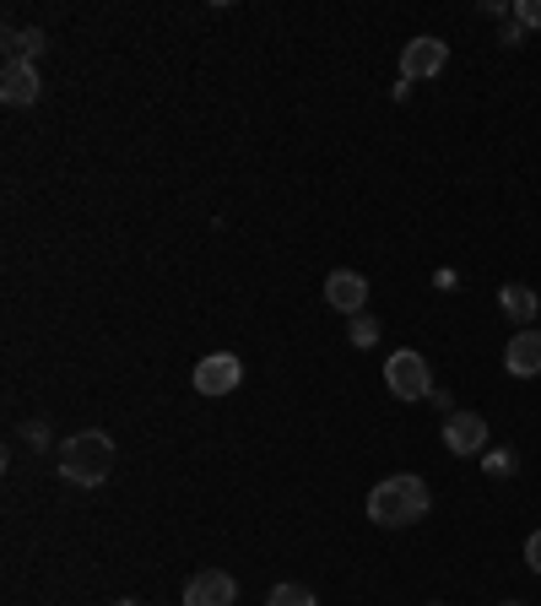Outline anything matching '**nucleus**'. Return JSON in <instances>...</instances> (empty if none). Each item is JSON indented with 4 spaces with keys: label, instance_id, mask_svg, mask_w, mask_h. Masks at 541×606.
I'll use <instances>...</instances> for the list:
<instances>
[{
    "label": "nucleus",
    "instance_id": "nucleus-14",
    "mask_svg": "<svg viewBox=\"0 0 541 606\" xmlns=\"http://www.w3.org/2000/svg\"><path fill=\"white\" fill-rule=\"evenodd\" d=\"M346 341H352V346H374V341H379V320H374V315H352Z\"/></svg>",
    "mask_w": 541,
    "mask_h": 606
},
{
    "label": "nucleus",
    "instance_id": "nucleus-15",
    "mask_svg": "<svg viewBox=\"0 0 541 606\" xmlns=\"http://www.w3.org/2000/svg\"><path fill=\"white\" fill-rule=\"evenodd\" d=\"M482 466H487V476H515L520 472V455H515V450H487Z\"/></svg>",
    "mask_w": 541,
    "mask_h": 606
},
{
    "label": "nucleus",
    "instance_id": "nucleus-13",
    "mask_svg": "<svg viewBox=\"0 0 541 606\" xmlns=\"http://www.w3.org/2000/svg\"><path fill=\"white\" fill-rule=\"evenodd\" d=\"M266 606H320V602H314L309 585H276V591L266 596Z\"/></svg>",
    "mask_w": 541,
    "mask_h": 606
},
{
    "label": "nucleus",
    "instance_id": "nucleus-19",
    "mask_svg": "<svg viewBox=\"0 0 541 606\" xmlns=\"http://www.w3.org/2000/svg\"><path fill=\"white\" fill-rule=\"evenodd\" d=\"M498 44H509V49H515V44H526V27H520V22L509 16V22H504V38H498Z\"/></svg>",
    "mask_w": 541,
    "mask_h": 606
},
{
    "label": "nucleus",
    "instance_id": "nucleus-17",
    "mask_svg": "<svg viewBox=\"0 0 541 606\" xmlns=\"http://www.w3.org/2000/svg\"><path fill=\"white\" fill-rule=\"evenodd\" d=\"M22 439H27L33 450H44V444H49V428H44V422H27V428H22Z\"/></svg>",
    "mask_w": 541,
    "mask_h": 606
},
{
    "label": "nucleus",
    "instance_id": "nucleus-7",
    "mask_svg": "<svg viewBox=\"0 0 541 606\" xmlns=\"http://www.w3.org/2000/svg\"><path fill=\"white\" fill-rule=\"evenodd\" d=\"M325 304L336 309V315H368V276L363 271H331L325 276Z\"/></svg>",
    "mask_w": 541,
    "mask_h": 606
},
{
    "label": "nucleus",
    "instance_id": "nucleus-3",
    "mask_svg": "<svg viewBox=\"0 0 541 606\" xmlns=\"http://www.w3.org/2000/svg\"><path fill=\"white\" fill-rule=\"evenodd\" d=\"M385 385L396 401H428L433 396V368L422 352H390L385 357Z\"/></svg>",
    "mask_w": 541,
    "mask_h": 606
},
{
    "label": "nucleus",
    "instance_id": "nucleus-20",
    "mask_svg": "<svg viewBox=\"0 0 541 606\" xmlns=\"http://www.w3.org/2000/svg\"><path fill=\"white\" fill-rule=\"evenodd\" d=\"M498 606H526V602H498Z\"/></svg>",
    "mask_w": 541,
    "mask_h": 606
},
{
    "label": "nucleus",
    "instance_id": "nucleus-21",
    "mask_svg": "<svg viewBox=\"0 0 541 606\" xmlns=\"http://www.w3.org/2000/svg\"><path fill=\"white\" fill-rule=\"evenodd\" d=\"M120 606H141V602H120Z\"/></svg>",
    "mask_w": 541,
    "mask_h": 606
},
{
    "label": "nucleus",
    "instance_id": "nucleus-9",
    "mask_svg": "<svg viewBox=\"0 0 541 606\" xmlns=\"http://www.w3.org/2000/svg\"><path fill=\"white\" fill-rule=\"evenodd\" d=\"M239 602V580L228 569H206L185 585V606H233Z\"/></svg>",
    "mask_w": 541,
    "mask_h": 606
},
{
    "label": "nucleus",
    "instance_id": "nucleus-16",
    "mask_svg": "<svg viewBox=\"0 0 541 606\" xmlns=\"http://www.w3.org/2000/svg\"><path fill=\"white\" fill-rule=\"evenodd\" d=\"M515 22L520 27H541V0H515Z\"/></svg>",
    "mask_w": 541,
    "mask_h": 606
},
{
    "label": "nucleus",
    "instance_id": "nucleus-10",
    "mask_svg": "<svg viewBox=\"0 0 541 606\" xmlns=\"http://www.w3.org/2000/svg\"><path fill=\"white\" fill-rule=\"evenodd\" d=\"M504 368H509L515 379H537L541 374V331L509 337V346H504Z\"/></svg>",
    "mask_w": 541,
    "mask_h": 606
},
{
    "label": "nucleus",
    "instance_id": "nucleus-1",
    "mask_svg": "<svg viewBox=\"0 0 541 606\" xmlns=\"http://www.w3.org/2000/svg\"><path fill=\"white\" fill-rule=\"evenodd\" d=\"M55 461H60V476H66V482H76V487H103V482L114 476L120 450H114V439H109L103 428H81V433L60 439Z\"/></svg>",
    "mask_w": 541,
    "mask_h": 606
},
{
    "label": "nucleus",
    "instance_id": "nucleus-8",
    "mask_svg": "<svg viewBox=\"0 0 541 606\" xmlns=\"http://www.w3.org/2000/svg\"><path fill=\"white\" fill-rule=\"evenodd\" d=\"M38 92H44V81H38V66H33V60H5V66H0V98H5L11 109L38 103Z\"/></svg>",
    "mask_w": 541,
    "mask_h": 606
},
{
    "label": "nucleus",
    "instance_id": "nucleus-6",
    "mask_svg": "<svg viewBox=\"0 0 541 606\" xmlns=\"http://www.w3.org/2000/svg\"><path fill=\"white\" fill-rule=\"evenodd\" d=\"M444 66H450V44L433 38V33L411 38L401 49V81H428V76H439Z\"/></svg>",
    "mask_w": 541,
    "mask_h": 606
},
{
    "label": "nucleus",
    "instance_id": "nucleus-5",
    "mask_svg": "<svg viewBox=\"0 0 541 606\" xmlns=\"http://www.w3.org/2000/svg\"><path fill=\"white\" fill-rule=\"evenodd\" d=\"M444 450L450 455H487V417L482 411H450L444 417Z\"/></svg>",
    "mask_w": 541,
    "mask_h": 606
},
{
    "label": "nucleus",
    "instance_id": "nucleus-22",
    "mask_svg": "<svg viewBox=\"0 0 541 606\" xmlns=\"http://www.w3.org/2000/svg\"><path fill=\"white\" fill-rule=\"evenodd\" d=\"M433 606H439V602H433Z\"/></svg>",
    "mask_w": 541,
    "mask_h": 606
},
{
    "label": "nucleus",
    "instance_id": "nucleus-4",
    "mask_svg": "<svg viewBox=\"0 0 541 606\" xmlns=\"http://www.w3.org/2000/svg\"><path fill=\"white\" fill-rule=\"evenodd\" d=\"M239 385H244L239 352H206L201 363H196V390L201 396H233Z\"/></svg>",
    "mask_w": 541,
    "mask_h": 606
},
{
    "label": "nucleus",
    "instance_id": "nucleus-2",
    "mask_svg": "<svg viewBox=\"0 0 541 606\" xmlns=\"http://www.w3.org/2000/svg\"><path fill=\"white\" fill-rule=\"evenodd\" d=\"M428 504H433L428 482H422V476H411V472H396V476H385V482L368 493V520H374V526L401 531V526H417V520L428 515Z\"/></svg>",
    "mask_w": 541,
    "mask_h": 606
},
{
    "label": "nucleus",
    "instance_id": "nucleus-12",
    "mask_svg": "<svg viewBox=\"0 0 541 606\" xmlns=\"http://www.w3.org/2000/svg\"><path fill=\"white\" fill-rule=\"evenodd\" d=\"M44 55V27H5V60H38Z\"/></svg>",
    "mask_w": 541,
    "mask_h": 606
},
{
    "label": "nucleus",
    "instance_id": "nucleus-11",
    "mask_svg": "<svg viewBox=\"0 0 541 606\" xmlns=\"http://www.w3.org/2000/svg\"><path fill=\"white\" fill-rule=\"evenodd\" d=\"M498 309H504L515 326H531V320L541 315L537 287H526V282H504V287H498Z\"/></svg>",
    "mask_w": 541,
    "mask_h": 606
},
{
    "label": "nucleus",
    "instance_id": "nucleus-18",
    "mask_svg": "<svg viewBox=\"0 0 541 606\" xmlns=\"http://www.w3.org/2000/svg\"><path fill=\"white\" fill-rule=\"evenodd\" d=\"M526 563H531V574H541V531L526 537Z\"/></svg>",
    "mask_w": 541,
    "mask_h": 606
}]
</instances>
